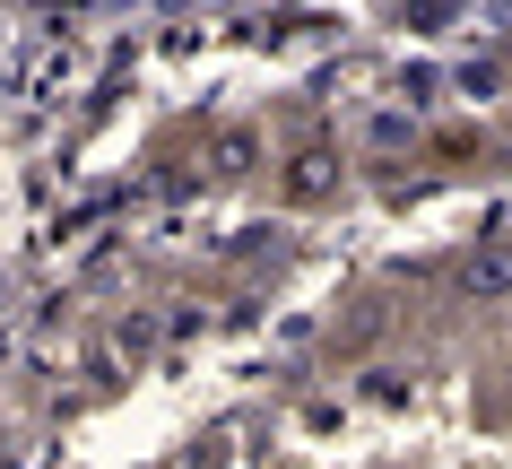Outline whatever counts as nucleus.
Instances as JSON below:
<instances>
[{"instance_id": "nucleus-1", "label": "nucleus", "mask_w": 512, "mask_h": 469, "mask_svg": "<svg viewBox=\"0 0 512 469\" xmlns=\"http://www.w3.org/2000/svg\"><path fill=\"white\" fill-rule=\"evenodd\" d=\"M443 287H452L460 304H504L512 296V235H478V244L443 270Z\"/></svg>"}, {"instance_id": "nucleus-2", "label": "nucleus", "mask_w": 512, "mask_h": 469, "mask_svg": "<svg viewBox=\"0 0 512 469\" xmlns=\"http://www.w3.org/2000/svg\"><path fill=\"white\" fill-rule=\"evenodd\" d=\"M339 183H348V166H339V148H330V139H304L296 157H287V174H278L287 209H322V200H339Z\"/></svg>"}, {"instance_id": "nucleus-3", "label": "nucleus", "mask_w": 512, "mask_h": 469, "mask_svg": "<svg viewBox=\"0 0 512 469\" xmlns=\"http://www.w3.org/2000/svg\"><path fill=\"white\" fill-rule=\"evenodd\" d=\"M252 166H261V139H252V131H217V148H209V174H217V183H243Z\"/></svg>"}, {"instance_id": "nucleus-4", "label": "nucleus", "mask_w": 512, "mask_h": 469, "mask_svg": "<svg viewBox=\"0 0 512 469\" xmlns=\"http://www.w3.org/2000/svg\"><path fill=\"white\" fill-rule=\"evenodd\" d=\"M374 331H382V304H365V313H356L348 331H330V348H365V339H374Z\"/></svg>"}, {"instance_id": "nucleus-5", "label": "nucleus", "mask_w": 512, "mask_h": 469, "mask_svg": "<svg viewBox=\"0 0 512 469\" xmlns=\"http://www.w3.org/2000/svg\"><path fill=\"white\" fill-rule=\"evenodd\" d=\"M504 409H512V391H504Z\"/></svg>"}]
</instances>
